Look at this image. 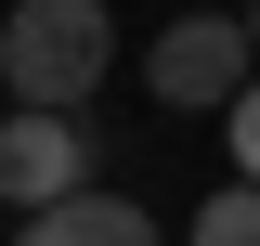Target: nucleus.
Segmentation results:
<instances>
[{
    "label": "nucleus",
    "mask_w": 260,
    "mask_h": 246,
    "mask_svg": "<svg viewBox=\"0 0 260 246\" xmlns=\"http://www.w3.org/2000/svg\"><path fill=\"white\" fill-rule=\"evenodd\" d=\"M104 78H117V13H104V0H13V13H0V91L13 104L78 117Z\"/></svg>",
    "instance_id": "nucleus-1"
},
{
    "label": "nucleus",
    "mask_w": 260,
    "mask_h": 246,
    "mask_svg": "<svg viewBox=\"0 0 260 246\" xmlns=\"http://www.w3.org/2000/svg\"><path fill=\"white\" fill-rule=\"evenodd\" d=\"M260 78V39L247 13H169L156 39H143V91L169 104V117H234Z\"/></svg>",
    "instance_id": "nucleus-2"
},
{
    "label": "nucleus",
    "mask_w": 260,
    "mask_h": 246,
    "mask_svg": "<svg viewBox=\"0 0 260 246\" xmlns=\"http://www.w3.org/2000/svg\"><path fill=\"white\" fill-rule=\"evenodd\" d=\"M65 194H91V130L13 104V117H0V208L39 220V208H65Z\"/></svg>",
    "instance_id": "nucleus-3"
},
{
    "label": "nucleus",
    "mask_w": 260,
    "mask_h": 246,
    "mask_svg": "<svg viewBox=\"0 0 260 246\" xmlns=\"http://www.w3.org/2000/svg\"><path fill=\"white\" fill-rule=\"evenodd\" d=\"M13 246H169V233L143 220V194H104L91 182V194H65V208H39Z\"/></svg>",
    "instance_id": "nucleus-4"
},
{
    "label": "nucleus",
    "mask_w": 260,
    "mask_h": 246,
    "mask_svg": "<svg viewBox=\"0 0 260 246\" xmlns=\"http://www.w3.org/2000/svg\"><path fill=\"white\" fill-rule=\"evenodd\" d=\"M182 246H260V182H221L208 208L182 220Z\"/></svg>",
    "instance_id": "nucleus-5"
},
{
    "label": "nucleus",
    "mask_w": 260,
    "mask_h": 246,
    "mask_svg": "<svg viewBox=\"0 0 260 246\" xmlns=\"http://www.w3.org/2000/svg\"><path fill=\"white\" fill-rule=\"evenodd\" d=\"M234 182H260V78H247V104H234Z\"/></svg>",
    "instance_id": "nucleus-6"
},
{
    "label": "nucleus",
    "mask_w": 260,
    "mask_h": 246,
    "mask_svg": "<svg viewBox=\"0 0 260 246\" xmlns=\"http://www.w3.org/2000/svg\"><path fill=\"white\" fill-rule=\"evenodd\" d=\"M247 39H260V0H247Z\"/></svg>",
    "instance_id": "nucleus-7"
}]
</instances>
